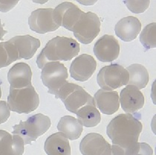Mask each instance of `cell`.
<instances>
[{
  "mask_svg": "<svg viewBox=\"0 0 156 155\" xmlns=\"http://www.w3.org/2000/svg\"><path fill=\"white\" fill-rule=\"evenodd\" d=\"M127 8L134 13H141L149 8L150 1H123Z\"/></svg>",
  "mask_w": 156,
  "mask_h": 155,
  "instance_id": "cell-27",
  "label": "cell"
},
{
  "mask_svg": "<svg viewBox=\"0 0 156 155\" xmlns=\"http://www.w3.org/2000/svg\"><path fill=\"white\" fill-rule=\"evenodd\" d=\"M140 113L119 114L112 119L107 127L106 134L113 145L119 146L126 154L133 145L138 142L143 125L140 121Z\"/></svg>",
  "mask_w": 156,
  "mask_h": 155,
  "instance_id": "cell-1",
  "label": "cell"
},
{
  "mask_svg": "<svg viewBox=\"0 0 156 155\" xmlns=\"http://www.w3.org/2000/svg\"><path fill=\"white\" fill-rule=\"evenodd\" d=\"M84 12L72 2H66L56 7L54 10V19L59 26H62L72 31L78 20Z\"/></svg>",
  "mask_w": 156,
  "mask_h": 155,
  "instance_id": "cell-10",
  "label": "cell"
},
{
  "mask_svg": "<svg viewBox=\"0 0 156 155\" xmlns=\"http://www.w3.org/2000/svg\"><path fill=\"white\" fill-rule=\"evenodd\" d=\"M50 127V118L42 113H37L13 126V134L21 137L25 145H30L39 137L45 134Z\"/></svg>",
  "mask_w": 156,
  "mask_h": 155,
  "instance_id": "cell-3",
  "label": "cell"
},
{
  "mask_svg": "<svg viewBox=\"0 0 156 155\" xmlns=\"http://www.w3.org/2000/svg\"><path fill=\"white\" fill-rule=\"evenodd\" d=\"M94 53L101 62H112L119 56V42L113 36L103 35L94 44Z\"/></svg>",
  "mask_w": 156,
  "mask_h": 155,
  "instance_id": "cell-11",
  "label": "cell"
},
{
  "mask_svg": "<svg viewBox=\"0 0 156 155\" xmlns=\"http://www.w3.org/2000/svg\"><path fill=\"white\" fill-rule=\"evenodd\" d=\"M140 31L141 23L140 20L132 16L121 19L115 28L116 35L124 42H130L135 40Z\"/></svg>",
  "mask_w": 156,
  "mask_h": 155,
  "instance_id": "cell-18",
  "label": "cell"
},
{
  "mask_svg": "<svg viewBox=\"0 0 156 155\" xmlns=\"http://www.w3.org/2000/svg\"><path fill=\"white\" fill-rule=\"evenodd\" d=\"M11 115V110L8 103L5 101H0V124L7 122Z\"/></svg>",
  "mask_w": 156,
  "mask_h": 155,
  "instance_id": "cell-28",
  "label": "cell"
},
{
  "mask_svg": "<svg viewBox=\"0 0 156 155\" xmlns=\"http://www.w3.org/2000/svg\"><path fill=\"white\" fill-rule=\"evenodd\" d=\"M153 150L146 142H136L129 149L127 150L126 155H152Z\"/></svg>",
  "mask_w": 156,
  "mask_h": 155,
  "instance_id": "cell-26",
  "label": "cell"
},
{
  "mask_svg": "<svg viewBox=\"0 0 156 155\" xmlns=\"http://www.w3.org/2000/svg\"><path fill=\"white\" fill-rule=\"evenodd\" d=\"M24 151L25 143L21 137L0 130V155H23Z\"/></svg>",
  "mask_w": 156,
  "mask_h": 155,
  "instance_id": "cell-19",
  "label": "cell"
},
{
  "mask_svg": "<svg viewBox=\"0 0 156 155\" xmlns=\"http://www.w3.org/2000/svg\"><path fill=\"white\" fill-rule=\"evenodd\" d=\"M80 52V44L71 37H56L47 42L37 56V64L40 69L48 63L71 61Z\"/></svg>",
  "mask_w": 156,
  "mask_h": 155,
  "instance_id": "cell-2",
  "label": "cell"
},
{
  "mask_svg": "<svg viewBox=\"0 0 156 155\" xmlns=\"http://www.w3.org/2000/svg\"><path fill=\"white\" fill-rule=\"evenodd\" d=\"M110 155H126L125 154V151L119 146H115L112 145L111 146V153Z\"/></svg>",
  "mask_w": 156,
  "mask_h": 155,
  "instance_id": "cell-30",
  "label": "cell"
},
{
  "mask_svg": "<svg viewBox=\"0 0 156 155\" xmlns=\"http://www.w3.org/2000/svg\"><path fill=\"white\" fill-rule=\"evenodd\" d=\"M39 104V95L31 84L20 89L10 87L8 96V105L10 110L19 114H28L37 110Z\"/></svg>",
  "mask_w": 156,
  "mask_h": 155,
  "instance_id": "cell-4",
  "label": "cell"
},
{
  "mask_svg": "<svg viewBox=\"0 0 156 155\" xmlns=\"http://www.w3.org/2000/svg\"><path fill=\"white\" fill-rule=\"evenodd\" d=\"M30 30L40 35L53 32L59 28L54 19V9L39 8L31 13L28 18Z\"/></svg>",
  "mask_w": 156,
  "mask_h": 155,
  "instance_id": "cell-9",
  "label": "cell"
},
{
  "mask_svg": "<svg viewBox=\"0 0 156 155\" xmlns=\"http://www.w3.org/2000/svg\"><path fill=\"white\" fill-rule=\"evenodd\" d=\"M78 121L86 127H95L101 122V116L95 105H88L80 109L76 113Z\"/></svg>",
  "mask_w": 156,
  "mask_h": 155,
  "instance_id": "cell-23",
  "label": "cell"
},
{
  "mask_svg": "<svg viewBox=\"0 0 156 155\" xmlns=\"http://www.w3.org/2000/svg\"><path fill=\"white\" fill-rule=\"evenodd\" d=\"M55 97L62 100L69 112L75 114L86 105H95L94 98L82 87L68 81L59 90Z\"/></svg>",
  "mask_w": 156,
  "mask_h": 155,
  "instance_id": "cell-5",
  "label": "cell"
},
{
  "mask_svg": "<svg viewBox=\"0 0 156 155\" xmlns=\"http://www.w3.org/2000/svg\"><path fill=\"white\" fill-rule=\"evenodd\" d=\"M126 69L129 75L127 84L135 87L138 90L147 87L150 81V76L145 66L139 64H134L129 66Z\"/></svg>",
  "mask_w": 156,
  "mask_h": 155,
  "instance_id": "cell-22",
  "label": "cell"
},
{
  "mask_svg": "<svg viewBox=\"0 0 156 155\" xmlns=\"http://www.w3.org/2000/svg\"><path fill=\"white\" fill-rule=\"evenodd\" d=\"M80 151L83 155H110L111 146L101 134L90 133L81 140Z\"/></svg>",
  "mask_w": 156,
  "mask_h": 155,
  "instance_id": "cell-13",
  "label": "cell"
},
{
  "mask_svg": "<svg viewBox=\"0 0 156 155\" xmlns=\"http://www.w3.org/2000/svg\"><path fill=\"white\" fill-rule=\"evenodd\" d=\"M68 76L67 68L59 61L46 64L41 72L42 83L48 88V93L54 95L67 82Z\"/></svg>",
  "mask_w": 156,
  "mask_h": 155,
  "instance_id": "cell-8",
  "label": "cell"
},
{
  "mask_svg": "<svg viewBox=\"0 0 156 155\" xmlns=\"http://www.w3.org/2000/svg\"><path fill=\"white\" fill-rule=\"evenodd\" d=\"M2 97V90H1V81H0V98Z\"/></svg>",
  "mask_w": 156,
  "mask_h": 155,
  "instance_id": "cell-32",
  "label": "cell"
},
{
  "mask_svg": "<svg viewBox=\"0 0 156 155\" xmlns=\"http://www.w3.org/2000/svg\"><path fill=\"white\" fill-rule=\"evenodd\" d=\"M32 72L30 66L25 63H17L10 69L8 81L11 87L15 89L26 87L31 84Z\"/></svg>",
  "mask_w": 156,
  "mask_h": 155,
  "instance_id": "cell-16",
  "label": "cell"
},
{
  "mask_svg": "<svg viewBox=\"0 0 156 155\" xmlns=\"http://www.w3.org/2000/svg\"><path fill=\"white\" fill-rule=\"evenodd\" d=\"M57 129L70 140H75L81 136L83 125L77 119L72 116H65L60 119Z\"/></svg>",
  "mask_w": 156,
  "mask_h": 155,
  "instance_id": "cell-21",
  "label": "cell"
},
{
  "mask_svg": "<svg viewBox=\"0 0 156 155\" xmlns=\"http://www.w3.org/2000/svg\"><path fill=\"white\" fill-rule=\"evenodd\" d=\"M144 101L143 93L132 85H127L120 92V105L122 109L127 113H135L143 108Z\"/></svg>",
  "mask_w": 156,
  "mask_h": 155,
  "instance_id": "cell-14",
  "label": "cell"
},
{
  "mask_svg": "<svg viewBox=\"0 0 156 155\" xmlns=\"http://www.w3.org/2000/svg\"><path fill=\"white\" fill-rule=\"evenodd\" d=\"M19 60L16 49L9 40L0 42V69L6 67Z\"/></svg>",
  "mask_w": 156,
  "mask_h": 155,
  "instance_id": "cell-24",
  "label": "cell"
},
{
  "mask_svg": "<svg viewBox=\"0 0 156 155\" xmlns=\"http://www.w3.org/2000/svg\"><path fill=\"white\" fill-rule=\"evenodd\" d=\"M19 1H0V11L3 13L9 11L18 4Z\"/></svg>",
  "mask_w": 156,
  "mask_h": 155,
  "instance_id": "cell-29",
  "label": "cell"
},
{
  "mask_svg": "<svg viewBox=\"0 0 156 155\" xmlns=\"http://www.w3.org/2000/svg\"><path fill=\"white\" fill-rule=\"evenodd\" d=\"M5 25L2 24L1 20H0V40H3V37L5 34L8 33V31L4 30L3 27H4Z\"/></svg>",
  "mask_w": 156,
  "mask_h": 155,
  "instance_id": "cell-31",
  "label": "cell"
},
{
  "mask_svg": "<svg viewBox=\"0 0 156 155\" xmlns=\"http://www.w3.org/2000/svg\"><path fill=\"white\" fill-rule=\"evenodd\" d=\"M129 75L123 66L117 64L103 67L97 76L98 85L103 90H113L128 83Z\"/></svg>",
  "mask_w": 156,
  "mask_h": 155,
  "instance_id": "cell-6",
  "label": "cell"
},
{
  "mask_svg": "<svg viewBox=\"0 0 156 155\" xmlns=\"http://www.w3.org/2000/svg\"><path fill=\"white\" fill-rule=\"evenodd\" d=\"M9 42L16 49L19 60L32 58L40 46V40L30 35L16 36L9 40Z\"/></svg>",
  "mask_w": 156,
  "mask_h": 155,
  "instance_id": "cell-15",
  "label": "cell"
},
{
  "mask_svg": "<svg viewBox=\"0 0 156 155\" xmlns=\"http://www.w3.org/2000/svg\"><path fill=\"white\" fill-rule=\"evenodd\" d=\"M94 99L98 108L106 115H112L119 109V95L114 90H98Z\"/></svg>",
  "mask_w": 156,
  "mask_h": 155,
  "instance_id": "cell-17",
  "label": "cell"
},
{
  "mask_svg": "<svg viewBox=\"0 0 156 155\" xmlns=\"http://www.w3.org/2000/svg\"><path fill=\"white\" fill-rule=\"evenodd\" d=\"M77 40L84 45L91 43L101 31V21L93 12L84 13L73 28Z\"/></svg>",
  "mask_w": 156,
  "mask_h": 155,
  "instance_id": "cell-7",
  "label": "cell"
},
{
  "mask_svg": "<svg viewBox=\"0 0 156 155\" xmlns=\"http://www.w3.org/2000/svg\"><path fill=\"white\" fill-rule=\"evenodd\" d=\"M140 41L147 49L156 48V23L147 25L140 35Z\"/></svg>",
  "mask_w": 156,
  "mask_h": 155,
  "instance_id": "cell-25",
  "label": "cell"
},
{
  "mask_svg": "<svg viewBox=\"0 0 156 155\" xmlns=\"http://www.w3.org/2000/svg\"><path fill=\"white\" fill-rule=\"evenodd\" d=\"M44 150L48 155H71L72 150L69 139L62 133L57 132L47 138Z\"/></svg>",
  "mask_w": 156,
  "mask_h": 155,
  "instance_id": "cell-20",
  "label": "cell"
},
{
  "mask_svg": "<svg viewBox=\"0 0 156 155\" xmlns=\"http://www.w3.org/2000/svg\"><path fill=\"white\" fill-rule=\"evenodd\" d=\"M96 67L97 63L94 57L83 54L72 61L70 66L71 76L76 81H86L94 74Z\"/></svg>",
  "mask_w": 156,
  "mask_h": 155,
  "instance_id": "cell-12",
  "label": "cell"
}]
</instances>
